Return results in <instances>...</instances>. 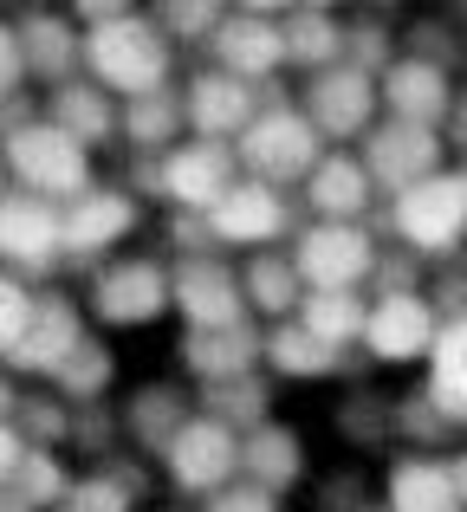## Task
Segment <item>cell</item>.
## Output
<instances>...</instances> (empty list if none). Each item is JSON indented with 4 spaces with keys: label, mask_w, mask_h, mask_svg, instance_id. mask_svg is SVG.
Listing matches in <instances>:
<instances>
[{
    "label": "cell",
    "mask_w": 467,
    "mask_h": 512,
    "mask_svg": "<svg viewBox=\"0 0 467 512\" xmlns=\"http://www.w3.org/2000/svg\"><path fill=\"white\" fill-rule=\"evenodd\" d=\"M461 221H467V188L461 182H422V188H409V201H403V234L416 240L422 253H442L448 240H455Z\"/></svg>",
    "instance_id": "cell-1"
},
{
    "label": "cell",
    "mask_w": 467,
    "mask_h": 512,
    "mask_svg": "<svg viewBox=\"0 0 467 512\" xmlns=\"http://www.w3.org/2000/svg\"><path fill=\"white\" fill-rule=\"evenodd\" d=\"M208 512H273V506H266L260 493H234V500H215Z\"/></svg>",
    "instance_id": "cell-5"
},
{
    "label": "cell",
    "mask_w": 467,
    "mask_h": 512,
    "mask_svg": "<svg viewBox=\"0 0 467 512\" xmlns=\"http://www.w3.org/2000/svg\"><path fill=\"white\" fill-rule=\"evenodd\" d=\"M435 370H442V376H435V396L461 415L467 409V325L442 331V363H435Z\"/></svg>",
    "instance_id": "cell-4"
},
{
    "label": "cell",
    "mask_w": 467,
    "mask_h": 512,
    "mask_svg": "<svg viewBox=\"0 0 467 512\" xmlns=\"http://www.w3.org/2000/svg\"><path fill=\"white\" fill-rule=\"evenodd\" d=\"M461 493H467V467H461Z\"/></svg>",
    "instance_id": "cell-6"
},
{
    "label": "cell",
    "mask_w": 467,
    "mask_h": 512,
    "mask_svg": "<svg viewBox=\"0 0 467 512\" xmlns=\"http://www.w3.org/2000/svg\"><path fill=\"white\" fill-rule=\"evenodd\" d=\"M370 338H377L383 357H416L422 338H429V312H422L416 299H396V305H383V312L370 318Z\"/></svg>",
    "instance_id": "cell-3"
},
{
    "label": "cell",
    "mask_w": 467,
    "mask_h": 512,
    "mask_svg": "<svg viewBox=\"0 0 467 512\" xmlns=\"http://www.w3.org/2000/svg\"><path fill=\"white\" fill-rule=\"evenodd\" d=\"M390 506L396 512H455L461 487L442 474V467H403V474L390 480Z\"/></svg>",
    "instance_id": "cell-2"
}]
</instances>
